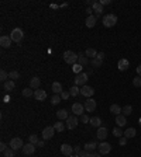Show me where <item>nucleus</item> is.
Segmentation results:
<instances>
[{"label": "nucleus", "instance_id": "1", "mask_svg": "<svg viewBox=\"0 0 141 157\" xmlns=\"http://www.w3.org/2000/svg\"><path fill=\"white\" fill-rule=\"evenodd\" d=\"M64 60L65 63H68V65H75V63H78V55L75 53V52H72V50H65L64 53Z\"/></svg>", "mask_w": 141, "mask_h": 157}, {"label": "nucleus", "instance_id": "2", "mask_svg": "<svg viewBox=\"0 0 141 157\" xmlns=\"http://www.w3.org/2000/svg\"><path fill=\"white\" fill-rule=\"evenodd\" d=\"M116 23H117V17H116L114 14H106V16L103 17V25L107 27V28L114 27Z\"/></svg>", "mask_w": 141, "mask_h": 157}, {"label": "nucleus", "instance_id": "3", "mask_svg": "<svg viewBox=\"0 0 141 157\" xmlns=\"http://www.w3.org/2000/svg\"><path fill=\"white\" fill-rule=\"evenodd\" d=\"M10 38H12V41L13 42H20L23 38H24V32L21 28H14L12 34H10Z\"/></svg>", "mask_w": 141, "mask_h": 157}, {"label": "nucleus", "instance_id": "4", "mask_svg": "<svg viewBox=\"0 0 141 157\" xmlns=\"http://www.w3.org/2000/svg\"><path fill=\"white\" fill-rule=\"evenodd\" d=\"M86 82H88V73H79L76 75V79H75V86H86Z\"/></svg>", "mask_w": 141, "mask_h": 157}, {"label": "nucleus", "instance_id": "5", "mask_svg": "<svg viewBox=\"0 0 141 157\" xmlns=\"http://www.w3.org/2000/svg\"><path fill=\"white\" fill-rule=\"evenodd\" d=\"M57 132L54 126H47L44 131H42V140H50L54 136V133Z\"/></svg>", "mask_w": 141, "mask_h": 157}, {"label": "nucleus", "instance_id": "6", "mask_svg": "<svg viewBox=\"0 0 141 157\" xmlns=\"http://www.w3.org/2000/svg\"><path fill=\"white\" fill-rule=\"evenodd\" d=\"M23 146H24V143H23V140L20 138H13L10 140V147L16 151L20 150V149H23Z\"/></svg>", "mask_w": 141, "mask_h": 157}, {"label": "nucleus", "instance_id": "7", "mask_svg": "<svg viewBox=\"0 0 141 157\" xmlns=\"http://www.w3.org/2000/svg\"><path fill=\"white\" fill-rule=\"evenodd\" d=\"M83 107H85V111H88V112H93V111L96 109V101L93 100V98H88V100L85 101Z\"/></svg>", "mask_w": 141, "mask_h": 157}, {"label": "nucleus", "instance_id": "8", "mask_svg": "<svg viewBox=\"0 0 141 157\" xmlns=\"http://www.w3.org/2000/svg\"><path fill=\"white\" fill-rule=\"evenodd\" d=\"M72 112H73V115H76V117H82L85 114V107L82 104H79V102H75V104L72 105Z\"/></svg>", "mask_w": 141, "mask_h": 157}, {"label": "nucleus", "instance_id": "9", "mask_svg": "<svg viewBox=\"0 0 141 157\" xmlns=\"http://www.w3.org/2000/svg\"><path fill=\"white\" fill-rule=\"evenodd\" d=\"M81 94L83 95V97H86V98H92V95L95 94V90L90 86H83V87L81 88Z\"/></svg>", "mask_w": 141, "mask_h": 157}, {"label": "nucleus", "instance_id": "10", "mask_svg": "<svg viewBox=\"0 0 141 157\" xmlns=\"http://www.w3.org/2000/svg\"><path fill=\"white\" fill-rule=\"evenodd\" d=\"M78 126V117L76 115H72L66 119V128L68 129H75Z\"/></svg>", "mask_w": 141, "mask_h": 157}, {"label": "nucleus", "instance_id": "11", "mask_svg": "<svg viewBox=\"0 0 141 157\" xmlns=\"http://www.w3.org/2000/svg\"><path fill=\"white\" fill-rule=\"evenodd\" d=\"M34 151H35V145H32V143H27V145L23 146V153L24 154H27V156H31V154H34Z\"/></svg>", "mask_w": 141, "mask_h": 157}, {"label": "nucleus", "instance_id": "12", "mask_svg": "<svg viewBox=\"0 0 141 157\" xmlns=\"http://www.w3.org/2000/svg\"><path fill=\"white\" fill-rule=\"evenodd\" d=\"M110 150H112V146L107 142H102L99 145V153L100 154H107V153H110Z\"/></svg>", "mask_w": 141, "mask_h": 157}, {"label": "nucleus", "instance_id": "13", "mask_svg": "<svg viewBox=\"0 0 141 157\" xmlns=\"http://www.w3.org/2000/svg\"><path fill=\"white\" fill-rule=\"evenodd\" d=\"M61 153L69 157V156H72V154H73V147H72V146H69V145H66V143H64V145L61 146Z\"/></svg>", "mask_w": 141, "mask_h": 157}, {"label": "nucleus", "instance_id": "14", "mask_svg": "<svg viewBox=\"0 0 141 157\" xmlns=\"http://www.w3.org/2000/svg\"><path fill=\"white\" fill-rule=\"evenodd\" d=\"M12 38L7 37V35H3V37L0 38V45L3 46V48H10L12 46Z\"/></svg>", "mask_w": 141, "mask_h": 157}, {"label": "nucleus", "instance_id": "15", "mask_svg": "<svg viewBox=\"0 0 141 157\" xmlns=\"http://www.w3.org/2000/svg\"><path fill=\"white\" fill-rule=\"evenodd\" d=\"M97 139L99 140H104V139L107 138V128H103V126H100L99 129H97Z\"/></svg>", "mask_w": 141, "mask_h": 157}, {"label": "nucleus", "instance_id": "16", "mask_svg": "<svg viewBox=\"0 0 141 157\" xmlns=\"http://www.w3.org/2000/svg\"><path fill=\"white\" fill-rule=\"evenodd\" d=\"M34 98L38 101H44L47 98V93H45L44 90H35L34 91Z\"/></svg>", "mask_w": 141, "mask_h": 157}, {"label": "nucleus", "instance_id": "17", "mask_svg": "<svg viewBox=\"0 0 141 157\" xmlns=\"http://www.w3.org/2000/svg\"><path fill=\"white\" fill-rule=\"evenodd\" d=\"M128 66H130V62H128L127 59H120L119 63H117V67H119V70H122V72L127 70Z\"/></svg>", "mask_w": 141, "mask_h": 157}, {"label": "nucleus", "instance_id": "18", "mask_svg": "<svg viewBox=\"0 0 141 157\" xmlns=\"http://www.w3.org/2000/svg\"><path fill=\"white\" fill-rule=\"evenodd\" d=\"M96 20H97L96 16H88V17H86V21H85V23H86V27H88V28H93L95 24H96Z\"/></svg>", "mask_w": 141, "mask_h": 157}, {"label": "nucleus", "instance_id": "19", "mask_svg": "<svg viewBox=\"0 0 141 157\" xmlns=\"http://www.w3.org/2000/svg\"><path fill=\"white\" fill-rule=\"evenodd\" d=\"M92 9H93V11L96 13V17H99V16L103 13V4L100 1H95V4L92 6Z\"/></svg>", "mask_w": 141, "mask_h": 157}, {"label": "nucleus", "instance_id": "20", "mask_svg": "<svg viewBox=\"0 0 141 157\" xmlns=\"http://www.w3.org/2000/svg\"><path fill=\"white\" fill-rule=\"evenodd\" d=\"M116 124H117V126L119 128H123V126H126V124H127V119H126V117L124 115H117L116 117Z\"/></svg>", "mask_w": 141, "mask_h": 157}, {"label": "nucleus", "instance_id": "21", "mask_svg": "<svg viewBox=\"0 0 141 157\" xmlns=\"http://www.w3.org/2000/svg\"><path fill=\"white\" fill-rule=\"evenodd\" d=\"M85 56L88 58V59H95V58L97 56V52H96V49H93V48H88V49L85 50Z\"/></svg>", "mask_w": 141, "mask_h": 157}, {"label": "nucleus", "instance_id": "22", "mask_svg": "<svg viewBox=\"0 0 141 157\" xmlns=\"http://www.w3.org/2000/svg\"><path fill=\"white\" fill-rule=\"evenodd\" d=\"M52 91L55 93V94H61L64 90H62V84L59 82H54L52 83Z\"/></svg>", "mask_w": 141, "mask_h": 157}, {"label": "nucleus", "instance_id": "23", "mask_svg": "<svg viewBox=\"0 0 141 157\" xmlns=\"http://www.w3.org/2000/svg\"><path fill=\"white\" fill-rule=\"evenodd\" d=\"M14 87H16V83H14L13 80H7V82L3 84V88H4L6 91H9V93H10V91H13Z\"/></svg>", "mask_w": 141, "mask_h": 157}, {"label": "nucleus", "instance_id": "24", "mask_svg": "<svg viewBox=\"0 0 141 157\" xmlns=\"http://www.w3.org/2000/svg\"><path fill=\"white\" fill-rule=\"evenodd\" d=\"M57 117H58V119H61V121H66L68 118H69L66 109H59V111L57 112Z\"/></svg>", "mask_w": 141, "mask_h": 157}, {"label": "nucleus", "instance_id": "25", "mask_svg": "<svg viewBox=\"0 0 141 157\" xmlns=\"http://www.w3.org/2000/svg\"><path fill=\"white\" fill-rule=\"evenodd\" d=\"M90 125L93 126V128H100V125H102V119L99 118V117H93V118H90V122H89Z\"/></svg>", "mask_w": 141, "mask_h": 157}, {"label": "nucleus", "instance_id": "26", "mask_svg": "<svg viewBox=\"0 0 141 157\" xmlns=\"http://www.w3.org/2000/svg\"><path fill=\"white\" fill-rule=\"evenodd\" d=\"M122 111H123L122 107H120V105H117V104H112V105H110V112L114 114L116 117H117V115H120Z\"/></svg>", "mask_w": 141, "mask_h": 157}, {"label": "nucleus", "instance_id": "27", "mask_svg": "<svg viewBox=\"0 0 141 157\" xmlns=\"http://www.w3.org/2000/svg\"><path fill=\"white\" fill-rule=\"evenodd\" d=\"M97 147H99V145H97L96 142H90V143H86V145H85V150H88L92 153V151L96 150Z\"/></svg>", "mask_w": 141, "mask_h": 157}, {"label": "nucleus", "instance_id": "28", "mask_svg": "<svg viewBox=\"0 0 141 157\" xmlns=\"http://www.w3.org/2000/svg\"><path fill=\"white\" fill-rule=\"evenodd\" d=\"M40 84H41V80H40L38 77H32L31 80H30V87H31V88H35V90H38Z\"/></svg>", "mask_w": 141, "mask_h": 157}, {"label": "nucleus", "instance_id": "29", "mask_svg": "<svg viewBox=\"0 0 141 157\" xmlns=\"http://www.w3.org/2000/svg\"><path fill=\"white\" fill-rule=\"evenodd\" d=\"M88 62H89V60H88V58L85 56L83 53H78V63H79L81 66H86Z\"/></svg>", "mask_w": 141, "mask_h": 157}, {"label": "nucleus", "instance_id": "30", "mask_svg": "<svg viewBox=\"0 0 141 157\" xmlns=\"http://www.w3.org/2000/svg\"><path fill=\"white\" fill-rule=\"evenodd\" d=\"M135 129L134 128H127V129H126V131H124V136H126V138L127 139H131V138H134L135 136Z\"/></svg>", "mask_w": 141, "mask_h": 157}, {"label": "nucleus", "instance_id": "31", "mask_svg": "<svg viewBox=\"0 0 141 157\" xmlns=\"http://www.w3.org/2000/svg\"><path fill=\"white\" fill-rule=\"evenodd\" d=\"M54 128H55V131H57V132H64L65 124H64V122H61V121H58V122H55V124H54Z\"/></svg>", "mask_w": 141, "mask_h": 157}, {"label": "nucleus", "instance_id": "32", "mask_svg": "<svg viewBox=\"0 0 141 157\" xmlns=\"http://www.w3.org/2000/svg\"><path fill=\"white\" fill-rule=\"evenodd\" d=\"M69 94L72 95V97H76V95L81 94V88L78 87V86H73V87H70L69 90Z\"/></svg>", "mask_w": 141, "mask_h": 157}, {"label": "nucleus", "instance_id": "33", "mask_svg": "<svg viewBox=\"0 0 141 157\" xmlns=\"http://www.w3.org/2000/svg\"><path fill=\"white\" fill-rule=\"evenodd\" d=\"M14 154H16V150H13L12 147H7L6 150L3 151V156L4 157H14Z\"/></svg>", "mask_w": 141, "mask_h": 157}, {"label": "nucleus", "instance_id": "34", "mask_svg": "<svg viewBox=\"0 0 141 157\" xmlns=\"http://www.w3.org/2000/svg\"><path fill=\"white\" fill-rule=\"evenodd\" d=\"M9 79H12V80H17V79H20V73L17 72V70H12L10 73H9Z\"/></svg>", "mask_w": 141, "mask_h": 157}, {"label": "nucleus", "instance_id": "35", "mask_svg": "<svg viewBox=\"0 0 141 157\" xmlns=\"http://www.w3.org/2000/svg\"><path fill=\"white\" fill-rule=\"evenodd\" d=\"M123 115H124V117H127V115H131V114H133V107H131V105H126V107L123 108Z\"/></svg>", "mask_w": 141, "mask_h": 157}, {"label": "nucleus", "instance_id": "36", "mask_svg": "<svg viewBox=\"0 0 141 157\" xmlns=\"http://www.w3.org/2000/svg\"><path fill=\"white\" fill-rule=\"evenodd\" d=\"M102 63H103V60L97 59V58H95V59H92V60H90V65H92L93 67H100V66H102Z\"/></svg>", "mask_w": 141, "mask_h": 157}, {"label": "nucleus", "instance_id": "37", "mask_svg": "<svg viewBox=\"0 0 141 157\" xmlns=\"http://www.w3.org/2000/svg\"><path fill=\"white\" fill-rule=\"evenodd\" d=\"M113 135H114L116 138H122V136H124V132H122V128H119V126H117V128H114V129H113Z\"/></svg>", "mask_w": 141, "mask_h": 157}, {"label": "nucleus", "instance_id": "38", "mask_svg": "<svg viewBox=\"0 0 141 157\" xmlns=\"http://www.w3.org/2000/svg\"><path fill=\"white\" fill-rule=\"evenodd\" d=\"M82 67H83V66H81L79 63H75V65L72 66V70H73L75 75H79V73H82Z\"/></svg>", "mask_w": 141, "mask_h": 157}, {"label": "nucleus", "instance_id": "39", "mask_svg": "<svg viewBox=\"0 0 141 157\" xmlns=\"http://www.w3.org/2000/svg\"><path fill=\"white\" fill-rule=\"evenodd\" d=\"M31 95H34V91L31 90V87L23 90V97H27V98H28V97H31Z\"/></svg>", "mask_w": 141, "mask_h": 157}, {"label": "nucleus", "instance_id": "40", "mask_svg": "<svg viewBox=\"0 0 141 157\" xmlns=\"http://www.w3.org/2000/svg\"><path fill=\"white\" fill-rule=\"evenodd\" d=\"M61 100H62V98H61V95H54V97H52L51 98V104L52 105H58V104H59V102H61Z\"/></svg>", "mask_w": 141, "mask_h": 157}, {"label": "nucleus", "instance_id": "41", "mask_svg": "<svg viewBox=\"0 0 141 157\" xmlns=\"http://www.w3.org/2000/svg\"><path fill=\"white\" fill-rule=\"evenodd\" d=\"M28 140H30V143H32V145L37 146V143L40 142V139L37 135H30V138H28Z\"/></svg>", "mask_w": 141, "mask_h": 157}, {"label": "nucleus", "instance_id": "42", "mask_svg": "<svg viewBox=\"0 0 141 157\" xmlns=\"http://www.w3.org/2000/svg\"><path fill=\"white\" fill-rule=\"evenodd\" d=\"M7 79H9V73H7L6 70H1V72H0V80L6 83V82H7Z\"/></svg>", "mask_w": 141, "mask_h": 157}, {"label": "nucleus", "instance_id": "43", "mask_svg": "<svg viewBox=\"0 0 141 157\" xmlns=\"http://www.w3.org/2000/svg\"><path fill=\"white\" fill-rule=\"evenodd\" d=\"M133 86L134 87H141V76H137L133 79Z\"/></svg>", "mask_w": 141, "mask_h": 157}, {"label": "nucleus", "instance_id": "44", "mask_svg": "<svg viewBox=\"0 0 141 157\" xmlns=\"http://www.w3.org/2000/svg\"><path fill=\"white\" fill-rule=\"evenodd\" d=\"M127 140L128 139L126 138V136H122V138L119 139V143H120V146H126L127 145Z\"/></svg>", "mask_w": 141, "mask_h": 157}, {"label": "nucleus", "instance_id": "45", "mask_svg": "<svg viewBox=\"0 0 141 157\" xmlns=\"http://www.w3.org/2000/svg\"><path fill=\"white\" fill-rule=\"evenodd\" d=\"M61 98H62V100H68V98H69V91H62V93H61Z\"/></svg>", "mask_w": 141, "mask_h": 157}, {"label": "nucleus", "instance_id": "46", "mask_svg": "<svg viewBox=\"0 0 141 157\" xmlns=\"http://www.w3.org/2000/svg\"><path fill=\"white\" fill-rule=\"evenodd\" d=\"M81 121H82V122H85V124H88V122H90L89 115H86V114H83V115L81 117Z\"/></svg>", "mask_w": 141, "mask_h": 157}, {"label": "nucleus", "instance_id": "47", "mask_svg": "<svg viewBox=\"0 0 141 157\" xmlns=\"http://www.w3.org/2000/svg\"><path fill=\"white\" fill-rule=\"evenodd\" d=\"M90 156V151H88V150H82L81 153H79V157H89Z\"/></svg>", "mask_w": 141, "mask_h": 157}, {"label": "nucleus", "instance_id": "48", "mask_svg": "<svg viewBox=\"0 0 141 157\" xmlns=\"http://www.w3.org/2000/svg\"><path fill=\"white\" fill-rule=\"evenodd\" d=\"M81 151H82V149H81L79 146H76V147H73V154H78V156H79V153H81Z\"/></svg>", "mask_w": 141, "mask_h": 157}, {"label": "nucleus", "instance_id": "49", "mask_svg": "<svg viewBox=\"0 0 141 157\" xmlns=\"http://www.w3.org/2000/svg\"><path fill=\"white\" fill-rule=\"evenodd\" d=\"M6 149H7V145L4 143V142H1V143H0V150H1V153L6 150Z\"/></svg>", "mask_w": 141, "mask_h": 157}, {"label": "nucleus", "instance_id": "50", "mask_svg": "<svg viewBox=\"0 0 141 157\" xmlns=\"http://www.w3.org/2000/svg\"><path fill=\"white\" fill-rule=\"evenodd\" d=\"M96 58L97 59H100V60H103V59H104V52H99Z\"/></svg>", "mask_w": 141, "mask_h": 157}, {"label": "nucleus", "instance_id": "51", "mask_svg": "<svg viewBox=\"0 0 141 157\" xmlns=\"http://www.w3.org/2000/svg\"><path fill=\"white\" fill-rule=\"evenodd\" d=\"M85 4H86V6H93V4H95V0H86Z\"/></svg>", "mask_w": 141, "mask_h": 157}, {"label": "nucleus", "instance_id": "52", "mask_svg": "<svg viewBox=\"0 0 141 157\" xmlns=\"http://www.w3.org/2000/svg\"><path fill=\"white\" fill-rule=\"evenodd\" d=\"M92 11H93L92 7H88V9H86V14H88V16H92Z\"/></svg>", "mask_w": 141, "mask_h": 157}, {"label": "nucleus", "instance_id": "53", "mask_svg": "<svg viewBox=\"0 0 141 157\" xmlns=\"http://www.w3.org/2000/svg\"><path fill=\"white\" fill-rule=\"evenodd\" d=\"M100 3H102L103 6H106V4H110V3H112V0H102Z\"/></svg>", "mask_w": 141, "mask_h": 157}, {"label": "nucleus", "instance_id": "54", "mask_svg": "<svg viewBox=\"0 0 141 157\" xmlns=\"http://www.w3.org/2000/svg\"><path fill=\"white\" fill-rule=\"evenodd\" d=\"M89 157H100V153H95V151H92Z\"/></svg>", "mask_w": 141, "mask_h": 157}, {"label": "nucleus", "instance_id": "55", "mask_svg": "<svg viewBox=\"0 0 141 157\" xmlns=\"http://www.w3.org/2000/svg\"><path fill=\"white\" fill-rule=\"evenodd\" d=\"M37 146H38V147H44V140H40V142H38V143H37Z\"/></svg>", "mask_w": 141, "mask_h": 157}, {"label": "nucleus", "instance_id": "56", "mask_svg": "<svg viewBox=\"0 0 141 157\" xmlns=\"http://www.w3.org/2000/svg\"><path fill=\"white\" fill-rule=\"evenodd\" d=\"M137 73L138 76H141V65H138V67H137Z\"/></svg>", "mask_w": 141, "mask_h": 157}, {"label": "nucleus", "instance_id": "57", "mask_svg": "<svg viewBox=\"0 0 141 157\" xmlns=\"http://www.w3.org/2000/svg\"><path fill=\"white\" fill-rule=\"evenodd\" d=\"M9 101H10V97H9V95H7V97H4V102H9Z\"/></svg>", "mask_w": 141, "mask_h": 157}, {"label": "nucleus", "instance_id": "58", "mask_svg": "<svg viewBox=\"0 0 141 157\" xmlns=\"http://www.w3.org/2000/svg\"><path fill=\"white\" fill-rule=\"evenodd\" d=\"M69 157H79L78 154H72V156H69Z\"/></svg>", "mask_w": 141, "mask_h": 157}, {"label": "nucleus", "instance_id": "59", "mask_svg": "<svg viewBox=\"0 0 141 157\" xmlns=\"http://www.w3.org/2000/svg\"><path fill=\"white\" fill-rule=\"evenodd\" d=\"M138 124H140V126H141V118H140V119H138Z\"/></svg>", "mask_w": 141, "mask_h": 157}]
</instances>
